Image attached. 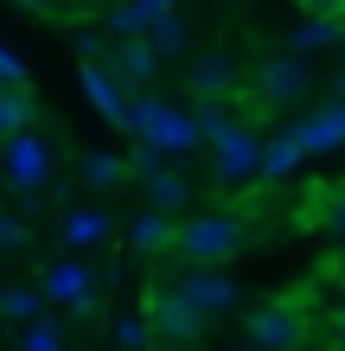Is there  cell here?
Masks as SVG:
<instances>
[{"mask_svg":"<svg viewBox=\"0 0 345 351\" xmlns=\"http://www.w3.org/2000/svg\"><path fill=\"white\" fill-rule=\"evenodd\" d=\"M250 173H262V141H256V128H237L217 141V179H250Z\"/></svg>","mask_w":345,"mask_h":351,"instance_id":"obj_8","label":"cell"},{"mask_svg":"<svg viewBox=\"0 0 345 351\" xmlns=\"http://www.w3.org/2000/svg\"><path fill=\"white\" fill-rule=\"evenodd\" d=\"M84 179H90V185H121V179H128V160H115V154H90V160H84Z\"/></svg>","mask_w":345,"mask_h":351,"instance_id":"obj_23","label":"cell"},{"mask_svg":"<svg viewBox=\"0 0 345 351\" xmlns=\"http://www.w3.org/2000/svg\"><path fill=\"white\" fill-rule=\"evenodd\" d=\"M38 306H45L38 287H0V313L7 319H38Z\"/></svg>","mask_w":345,"mask_h":351,"instance_id":"obj_22","label":"cell"},{"mask_svg":"<svg viewBox=\"0 0 345 351\" xmlns=\"http://www.w3.org/2000/svg\"><path fill=\"white\" fill-rule=\"evenodd\" d=\"M147 192H154V211H186V198H192V185L179 179V173H167V167H160V173L147 179Z\"/></svg>","mask_w":345,"mask_h":351,"instance_id":"obj_20","label":"cell"},{"mask_svg":"<svg viewBox=\"0 0 345 351\" xmlns=\"http://www.w3.org/2000/svg\"><path fill=\"white\" fill-rule=\"evenodd\" d=\"M103 237H109L103 211H71L64 217V243H71V250H90V243H103Z\"/></svg>","mask_w":345,"mask_h":351,"instance_id":"obj_19","label":"cell"},{"mask_svg":"<svg viewBox=\"0 0 345 351\" xmlns=\"http://www.w3.org/2000/svg\"><path fill=\"white\" fill-rule=\"evenodd\" d=\"M0 250H26V223L19 217H0Z\"/></svg>","mask_w":345,"mask_h":351,"instance_id":"obj_27","label":"cell"},{"mask_svg":"<svg viewBox=\"0 0 345 351\" xmlns=\"http://www.w3.org/2000/svg\"><path fill=\"white\" fill-rule=\"evenodd\" d=\"M13 7H32V13H45V7H58V0H13Z\"/></svg>","mask_w":345,"mask_h":351,"instance_id":"obj_31","label":"cell"},{"mask_svg":"<svg viewBox=\"0 0 345 351\" xmlns=\"http://www.w3.org/2000/svg\"><path fill=\"white\" fill-rule=\"evenodd\" d=\"M128 243L141 256H160V250H173V223H167V211H141L134 223H128Z\"/></svg>","mask_w":345,"mask_h":351,"instance_id":"obj_15","label":"cell"},{"mask_svg":"<svg viewBox=\"0 0 345 351\" xmlns=\"http://www.w3.org/2000/svg\"><path fill=\"white\" fill-rule=\"evenodd\" d=\"M307 13H339L345 19V0H307Z\"/></svg>","mask_w":345,"mask_h":351,"instance_id":"obj_30","label":"cell"},{"mask_svg":"<svg viewBox=\"0 0 345 351\" xmlns=\"http://www.w3.org/2000/svg\"><path fill=\"white\" fill-rule=\"evenodd\" d=\"M186 84H192L198 102H224V96L237 90V58H230V51H198L192 71H186Z\"/></svg>","mask_w":345,"mask_h":351,"instance_id":"obj_7","label":"cell"},{"mask_svg":"<svg viewBox=\"0 0 345 351\" xmlns=\"http://www.w3.org/2000/svg\"><path fill=\"white\" fill-rule=\"evenodd\" d=\"M84 90H90V102L115 121V128H128V102H121V90L109 84V71H103V64H90V71H84Z\"/></svg>","mask_w":345,"mask_h":351,"instance_id":"obj_16","label":"cell"},{"mask_svg":"<svg viewBox=\"0 0 345 351\" xmlns=\"http://www.w3.org/2000/svg\"><path fill=\"white\" fill-rule=\"evenodd\" d=\"M147 326H154V332H167L173 345H192V339H205V313H198V306L186 300V294H179V287H160V294L147 300Z\"/></svg>","mask_w":345,"mask_h":351,"instance_id":"obj_3","label":"cell"},{"mask_svg":"<svg viewBox=\"0 0 345 351\" xmlns=\"http://www.w3.org/2000/svg\"><path fill=\"white\" fill-rule=\"evenodd\" d=\"M160 167H167V147H154V141H141V147L128 154V173H147V179H154Z\"/></svg>","mask_w":345,"mask_h":351,"instance_id":"obj_24","label":"cell"},{"mask_svg":"<svg viewBox=\"0 0 345 351\" xmlns=\"http://www.w3.org/2000/svg\"><path fill=\"white\" fill-rule=\"evenodd\" d=\"M0 84H26V64H19L13 51H0Z\"/></svg>","mask_w":345,"mask_h":351,"instance_id":"obj_28","label":"cell"},{"mask_svg":"<svg viewBox=\"0 0 345 351\" xmlns=\"http://www.w3.org/2000/svg\"><path fill=\"white\" fill-rule=\"evenodd\" d=\"M300 154H307V147H300V134H294V128H288V134H275L269 147H262V173H269V179L294 173V167H300Z\"/></svg>","mask_w":345,"mask_h":351,"instance_id":"obj_18","label":"cell"},{"mask_svg":"<svg viewBox=\"0 0 345 351\" xmlns=\"http://www.w3.org/2000/svg\"><path fill=\"white\" fill-rule=\"evenodd\" d=\"M7 173L26 185V192H32V185H45V147H38L32 134H13L7 141Z\"/></svg>","mask_w":345,"mask_h":351,"instance_id":"obj_13","label":"cell"},{"mask_svg":"<svg viewBox=\"0 0 345 351\" xmlns=\"http://www.w3.org/2000/svg\"><path fill=\"white\" fill-rule=\"evenodd\" d=\"M307 64H300V51H281V58H262L256 64V102H269V109H281V102H300L307 96Z\"/></svg>","mask_w":345,"mask_h":351,"instance_id":"obj_4","label":"cell"},{"mask_svg":"<svg viewBox=\"0 0 345 351\" xmlns=\"http://www.w3.org/2000/svg\"><path fill=\"white\" fill-rule=\"evenodd\" d=\"M160 13H173V0H128V7L109 13V38H141Z\"/></svg>","mask_w":345,"mask_h":351,"instance_id":"obj_12","label":"cell"},{"mask_svg":"<svg viewBox=\"0 0 345 351\" xmlns=\"http://www.w3.org/2000/svg\"><path fill=\"white\" fill-rule=\"evenodd\" d=\"M300 339H307V319H300L288 300H275V306H256V313H250V345H269V351H294Z\"/></svg>","mask_w":345,"mask_h":351,"instance_id":"obj_5","label":"cell"},{"mask_svg":"<svg viewBox=\"0 0 345 351\" xmlns=\"http://www.w3.org/2000/svg\"><path fill=\"white\" fill-rule=\"evenodd\" d=\"M45 300H64L77 313H96V294H90V268L84 262H58L45 275Z\"/></svg>","mask_w":345,"mask_h":351,"instance_id":"obj_9","label":"cell"},{"mask_svg":"<svg viewBox=\"0 0 345 351\" xmlns=\"http://www.w3.org/2000/svg\"><path fill=\"white\" fill-rule=\"evenodd\" d=\"M109 64L128 77V84H154V71H160V51H154V38L141 32V38H115V51H109Z\"/></svg>","mask_w":345,"mask_h":351,"instance_id":"obj_10","label":"cell"},{"mask_svg":"<svg viewBox=\"0 0 345 351\" xmlns=\"http://www.w3.org/2000/svg\"><path fill=\"white\" fill-rule=\"evenodd\" d=\"M32 128V96H26V84H0V134H26Z\"/></svg>","mask_w":345,"mask_h":351,"instance_id":"obj_17","label":"cell"},{"mask_svg":"<svg viewBox=\"0 0 345 351\" xmlns=\"http://www.w3.org/2000/svg\"><path fill=\"white\" fill-rule=\"evenodd\" d=\"M90 7H103V0H90Z\"/></svg>","mask_w":345,"mask_h":351,"instance_id":"obj_35","label":"cell"},{"mask_svg":"<svg viewBox=\"0 0 345 351\" xmlns=\"http://www.w3.org/2000/svg\"><path fill=\"white\" fill-rule=\"evenodd\" d=\"M147 332H154V326H147V319H134V313H128V319H115V339L128 345V351H141V345H147Z\"/></svg>","mask_w":345,"mask_h":351,"instance_id":"obj_25","label":"cell"},{"mask_svg":"<svg viewBox=\"0 0 345 351\" xmlns=\"http://www.w3.org/2000/svg\"><path fill=\"white\" fill-rule=\"evenodd\" d=\"M128 128H134L141 141H154V147H167V154L198 147V121H192L186 109H167V102H154V96L128 102Z\"/></svg>","mask_w":345,"mask_h":351,"instance_id":"obj_2","label":"cell"},{"mask_svg":"<svg viewBox=\"0 0 345 351\" xmlns=\"http://www.w3.org/2000/svg\"><path fill=\"white\" fill-rule=\"evenodd\" d=\"M300 147L307 154H333V147H345V102H333V109H320L313 121H300Z\"/></svg>","mask_w":345,"mask_h":351,"instance_id":"obj_11","label":"cell"},{"mask_svg":"<svg viewBox=\"0 0 345 351\" xmlns=\"http://www.w3.org/2000/svg\"><path fill=\"white\" fill-rule=\"evenodd\" d=\"M173 250L186 256L192 268H224V262L243 250V223H237V217H224V211L192 217V223H179V230H173Z\"/></svg>","mask_w":345,"mask_h":351,"instance_id":"obj_1","label":"cell"},{"mask_svg":"<svg viewBox=\"0 0 345 351\" xmlns=\"http://www.w3.org/2000/svg\"><path fill=\"white\" fill-rule=\"evenodd\" d=\"M179 294H186L205 319H217V313H230V306H237V281L224 275V268H192V275L179 281Z\"/></svg>","mask_w":345,"mask_h":351,"instance_id":"obj_6","label":"cell"},{"mask_svg":"<svg viewBox=\"0 0 345 351\" xmlns=\"http://www.w3.org/2000/svg\"><path fill=\"white\" fill-rule=\"evenodd\" d=\"M345 38V19L339 13H307L294 26V51H326V45H339Z\"/></svg>","mask_w":345,"mask_h":351,"instance_id":"obj_14","label":"cell"},{"mask_svg":"<svg viewBox=\"0 0 345 351\" xmlns=\"http://www.w3.org/2000/svg\"><path fill=\"white\" fill-rule=\"evenodd\" d=\"M333 96H339V102H345V71H339V77H333Z\"/></svg>","mask_w":345,"mask_h":351,"instance_id":"obj_32","label":"cell"},{"mask_svg":"<svg viewBox=\"0 0 345 351\" xmlns=\"http://www.w3.org/2000/svg\"><path fill=\"white\" fill-rule=\"evenodd\" d=\"M243 351H269V345H243Z\"/></svg>","mask_w":345,"mask_h":351,"instance_id":"obj_33","label":"cell"},{"mask_svg":"<svg viewBox=\"0 0 345 351\" xmlns=\"http://www.w3.org/2000/svg\"><path fill=\"white\" fill-rule=\"evenodd\" d=\"M339 339H345V313H339Z\"/></svg>","mask_w":345,"mask_h":351,"instance_id":"obj_34","label":"cell"},{"mask_svg":"<svg viewBox=\"0 0 345 351\" xmlns=\"http://www.w3.org/2000/svg\"><path fill=\"white\" fill-rule=\"evenodd\" d=\"M19 351H64V339H58V326H32Z\"/></svg>","mask_w":345,"mask_h":351,"instance_id":"obj_26","label":"cell"},{"mask_svg":"<svg viewBox=\"0 0 345 351\" xmlns=\"http://www.w3.org/2000/svg\"><path fill=\"white\" fill-rule=\"evenodd\" d=\"M147 38H154L160 58H179V51H186V19H179V13H160L154 26H147Z\"/></svg>","mask_w":345,"mask_h":351,"instance_id":"obj_21","label":"cell"},{"mask_svg":"<svg viewBox=\"0 0 345 351\" xmlns=\"http://www.w3.org/2000/svg\"><path fill=\"white\" fill-rule=\"evenodd\" d=\"M326 223L345 237V192H333V198H326Z\"/></svg>","mask_w":345,"mask_h":351,"instance_id":"obj_29","label":"cell"}]
</instances>
